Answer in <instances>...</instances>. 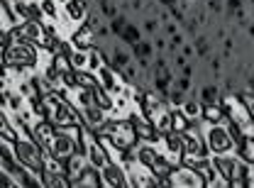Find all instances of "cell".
<instances>
[{"label":"cell","mask_w":254,"mask_h":188,"mask_svg":"<svg viewBox=\"0 0 254 188\" xmlns=\"http://www.w3.org/2000/svg\"><path fill=\"white\" fill-rule=\"evenodd\" d=\"M81 113H83V123H86V125L91 127L93 132H98V127H103L105 123H108V118H110V115H108V113H105L103 108H98V105H91V108H83Z\"/></svg>","instance_id":"obj_8"},{"label":"cell","mask_w":254,"mask_h":188,"mask_svg":"<svg viewBox=\"0 0 254 188\" xmlns=\"http://www.w3.org/2000/svg\"><path fill=\"white\" fill-rule=\"evenodd\" d=\"M91 161L86 154H81V152H76V154H71V157L66 159V174H68V179H71V186H73V181L83 174V169L88 166Z\"/></svg>","instance_id":"obj_9"},{"label":"cell","mask_w":254,"mask_h":188,"mask_svg":"<svg viewBox=\"0 0 254 188\" xmlns=\"http://www.w3.org/2000/svg\"><path fill=\"white\" fill-rule=\"evenodd\" d=\"M159 5H164V7H174V5H179L181 0H157Z\"/></svg>","instance_id":"obj_30"},{"label":"cell","mask_w":254,"mask_h":188,"mask_svg":"<svg viewBox=\"0 0 254 188\" xmlns=\"http://www.w3.org/2000/svg\"><path fill=\"white\" fill-rule=\"evenodd\" d=\"M203 134H205V144H208L210 154H225V152L235 149V139H232L230 129L220 125V123L218 125H205Z\"/></svg>","instance_id":"obj_1"},{"label":"cell","mask_w":254,"mask_h":188,"mask_svg":"<svg viewBox=\"0 0 254 188\" xmlns=\"http://www.w3.org/2000/svg\"><path fill=\"white\" fill-rule=\"evenodd\" d=\"M100 186L103 188H125V186L132 188L125 164H113L110 161L108 166H103L100 169Z\"/></svg>","instance_id":"obj_2"},{"label":"cell","mask_w":254,"mask_h":188,"mask_svg":"<svg viewBox=\"0 0 254 188\" xmlns=\"http://www.w3.org/2000/svg\"><path fill=\"white\" fill-rule=\"evenodd\" d=\"M195 47H198V57H208L210 47H208V39H205V37H198V39H195Z\"/></svg>","instance_id":"obj_28"},{"label":"cell","mask_w":254,"mask_h":188,"mask_svg":"<svg viewBox=\"0 0 254 188\" xmlns=\"http://www.w3.org/2000/svg\"><path fill=\"white\" fill-rule=\"evenodd\" d=\"M100 186V169H95V166H86L83 169V174L73 181V186L71 188H98Z\"/></svg>","instance_id":"obj_11"},{"label":"cell","mask_w":254,"mask_h":188,"mask_svg":"<svg viewBox=\"0 0 254 188\" xmlns=\"http://www.w3.org/2000/svg\"><path fill=\"white\" fill-rule=\"evenodd\" d=\"M181 110L189 115L190 120H200V115H203V103L195 100V98H186V103L181 105Z\"/></svg>","instance_id":"obj_18"},{"label":"cell","mask_w":254,"mask_h":188,"mask_svg":"<svg viewBox=\"0 0 254 188\" xmlns=\"http://www.w3.org/2000/svg\"><path fill=\"white\" fill-rule=\"evenodd\" d=\"M222 118H225V108H222V103H208V105H203V115H200V120H205L208 125H218Z\"/></svg>","instance_id":"obj_14"},{"label":"cell","mask_w":254,"mask_h":188,"mask_svg":"<svg viewBox=\"0 0 254 188\" xmlns=\"http://www.w3.org/2000/svg\"><path fill=\"white\" fill-rule=\"evenodd\" d=\"M68 42L73 44V49H81V52H91L95 47V30L88 25V22H83L78 30L73 32L71 37H68Z\"/></svg>","instance_id":"obj_6"},{"label":"cell","mask_w":254,"mask_h":188,"mask_svg":"<svg viewBox=\"0 0 254 188\" xmlns=\"http://www.w3.org/2000/svg\"><path fill=\"white\" fill-rule=\"evenodd\" d=\"M242 10V0H225V12L232 17V15H237Z\"/></svg>","instance_id":"obj_26"},{"label":"cell","mask_w":254,"mask_h":188,"mask_svg":"<svg viewBox=\"0 0 254 188\" xmlns=\"http://www.w3.org/2000/svg\"><path fill=\"white\" fill-rule=\"evenodd\" d=\"M49 147H52V152H54V157H59L62 161L71 157V154H76V149H78V142L73 139V137H68V134H64L57 129V137L49 142Z\"/></svg>","instance_id":"obj_5"},{"label":"cell","mask_w":254,"mask_h":188,"mask_svg":"<svg viewBox=\"0 0 254 188\" xmlns=\"http://www.w3.org/2000/svg\"><path fill=\"white\" fill-rule=\"evenodd\" d=\"M171 83H174V73H171L169 63L164 62V59H157V62L152 63V86L166 98V95H169V88H171Z\"/></svg>","instance_id":"obj_3"},{"label":"cell","mask_w":254,"mask_h":188,"mask_svg":"<svg viewBox=\"0 0 254 188\" xmlns=\"http://www.w3.org/2000/svg\"><path fill=\"white\" fill-rule=\"evenodd\" d=\"M147 32H152V34H157L159 32V22L154 20V17H149V20H147Z\"/></svg>","instance_id":"obj_29"},{"label":"cell","mask_w":254,"mask_h":188,"mask_svg":"<svg viewBox=\"0 0 254 188\" xmlns=\"http://www.w3.org/2000/svg\"><path fill=\"white\" fill-rule=\"evenodd\" d=\"M161 157V152L154 149V144H144V142H139V147H137V161L139 164H144V166H154V161Z\"/></svg>","instance_id":"obj_13"},{"label":"cell","mask_w":254,"mask_h":188,"mask_svg":"<svg viewBox=\"0 0 254 188\" xmlns=\"http://www.w3.org/2000/svg\"><path fill=\"white\" fill-rule=\"evenodd\" d=\"M93 95H95V105H98V108H103L105 113H110V110L115 108V95L110 93V91H105L100 83L93 88Z\"/></svg>","instance_id":"obj_15"},{"label":"cell","mask_w":254,"mask_h":188,"mask_svg":"<svg viewBox=\"0 0 254 188\" xmlns=\"http://www.w3.org/2000/svg\"><path fill=\"white\" fill-rule=\"evenodd\" d=\"M86 157H88V161H91V166H95V169H103V166H108V164H110L105 147H103L98 139H93V142L86 147Z\"/></svg>","instance_id":"obj_10"},{"label":"cell","mask_w":254,"mask_h":188,"mask_svg":"<svg viewBox=\"0 0 254 188\" xmlns=\"http://www.w3.org/2000/svg\"><path fill=\"white\" fill-rule=\"evenodd\" d=\"M203 105H208V103H220V88L218 86H205L203 91H200V98H198Z\"/></svg>","instance_id":"obj_21"},{"label":"cell","mask_w":254,"mask_h":188,"mask_svg":"<svg viewBox=\"0 0 254 188\" xmlns=\"http://www.w3.org/2000/svg\"><path fill=\"white\" fill-rule=\"evenodd\" d=\"M78 86H86V88H95L98 86V76L93 71H78Z\"/></svg>","instance_id":"obj_23"},{"label":"cell","mask_w":254,"mask_h":188,"mask_svg":"<svg viewBox=\"0 0 254 188\" xmlns=\"http://www.w3.org/2000/svg\"><path fill=\"white\" fill-rule=\"evenodd\" d=\"M171 181H174V186H181V188H205V179L195 169L184 166V164L171 171Z\"/></svg>","instance_id":"obj_4"},{"label":"cell","mask_w":254,"mask_h":188,"mask_svg":"<svg viewBox=\"0 0 254 188\" xmlns=\"http://www.w3.org/2000/svg\"><path fill=\"white\" fill-rule=\"evenodd\" d=\"M39 7L49 20H59V2L57 0H39Z\"/></svg>","instance_id":"obj_22"},{"label":"cell","mask_w":254,"mask_h":188,"mask_svg":"<svg viewBox=\"0 0 254 188\" xmlns=\"http://www.w3.org/2000/svg\"><path fill=\"white\" fill-rule=\"evenodd\" d=\"M88 62H91L88 52H81V49H73V52H71V63H73L76 71H86V68H88Z\"/></svg>","instance_id":"obj_19"},{"label":"cell","mask_w":254,"mask_h":188,"mask_svg":"<svg viewBox=\"0 0 254 188\" xmlns=\"http://www.w3.org/2000/svg\"><path fill=\"white\" fill-rule=\"evenodd\" d=\"M174 88H179V91H184V93H189L190 88V76H181V78H176L174 83H171Z\"/></svg>","instance_id":"obj_27"},{"label":"cell","mask_w":254,"mask_h":188,"mask_svg":"<svg viewBox=\"0 0 254 188\" xmlns=\"http://www.w3.org/2000/svg\"><path fill=\"white\" fill-rule=\"evenodd\" d=\"M171 171H174V166L164 159V154L154 161V166H152V174L157 176V179H164V176H171Z\"/></svg>","instance_id":"obj_20"},{"label":"cell","mask_w":254,"mask_h":188,"mask_svg":"<svg viewBox=\"0 0 254 188\" xmlns=\"http://www.w3.org/2000/svg\"><path fill=\"white\" fill-rule=\"evenodd\" d=\"M54 66L59 68V73H66V71H73V63H71V57H66V54H62V57H54Z\"/></svg>","instance_id":"obj_24"},{"label":"cell","mask_w":254,"mask_h":188,"mask_svg":"<svg viewBox=\"0 0 254 188\" xmlns=\"http://www.w3.org/2000/svg\"><path fill=\"white\" fill-rule=\"evenodd\" d=\"M190 120L189 115L181 110V108H176V110H171V125H174V132H179V134H184L186 129L190 127Z\"/></svg>","instance_id":"obj_16"},{"label":"cell","mask_w":254,"mask_h":188,"mask_svg":"<svg viewBox=\"0 0 254 188\" xmlns=\"http://www.w3.org/2000/svg\"><path fill=\"white\" fill-rule=\"evenodd\" d=\"M57 137V125L52 123V120H47V118H42L37 125L32 127V139L37 142V144H47V142H52Z\"/></svg>","instance_id":"obj_7"},{"label":"cell","mask_w":254,"mask_h":188,"mask_svg":"<svg viewBox=\"0 0 254 188\" xmlns=\"http://www.w3.org/2000/svg\"><path fill=\"white\" fill-rule=\"evenodd\" d=\"M123 44H127V47H134L137 42H142V30L137 27V25H129L127 22L125 25V30L120 32V37H118Z\"/></svg>","instance_id":"obj_17"},{"label":"cell","mask_w":254,"mask_h":188,"mask_svg":"<svg viewBox=\"0 0 254 188\" xmlns=\"http://www.w3.org/2000/svg\"><path fill=\"white\" fill-rule=\"evenodd\" d=\"M132 54H134V59H137V63H139L142 68H147L152 54H154V47H152V42L142 39V42H137V44L132 47Z\"/></svg>","instance_id":"obj_12"},{"label":"cell","mask_w":254,"mask_h":188,"mask_svg":"<svg viewBox=\"0 0 254 188\" xmlns=\"http://www.w3.org/2000/svg\"><path fill=\"white\" fill-rule=\"evenodd\" d=\"M108 22H110V32L120 37V32L125 30V25H127V17L125 15H118V17H110Z\"/></svg>","instance_id":"obj_25"}]
</instances>
